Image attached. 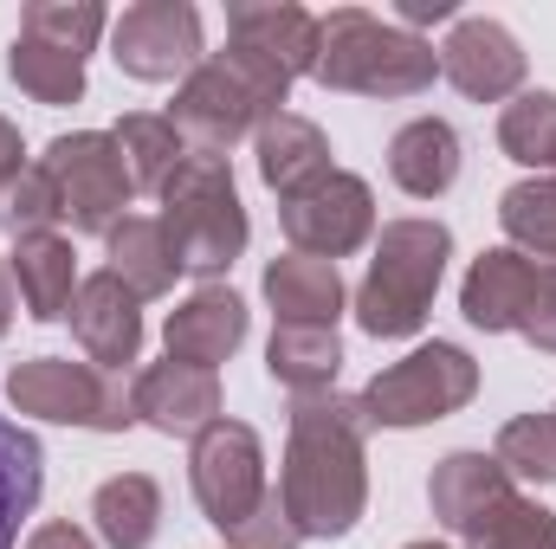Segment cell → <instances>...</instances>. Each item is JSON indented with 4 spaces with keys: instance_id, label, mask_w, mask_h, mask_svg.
<instances>
[{
    "instance_id": "cell-1",
    "label": "cell",
    "mask_w": 556,
    "mask_h": 549,
    "mask_svg": "<svg viewBox=\"0 0 556 549\" xmlns=\"http://www.w3.org/2000/svg\"><path fill=\"white\" fill-rule=\"evenodd\" d=\"M369 408L363 395H291V446L278 465V498L298 537H350L369 511Z\"/></svg>"
},
{
    "instance_id": "cell-2",
    "label": "cell",
    "mask_w": 556,
    "mask_h": 549,
    "mask_svg": "<svg viewBox=\"0 0 556 549\" xmlns=\"http://www.w3.org/2000/svg\"><path fill=\"white\" fill-rule=\"evenodd\" d=\"M285 98H291V78L278 72L273 59H260V52L227 39V52L201 59L181 78L168 124L181 130V142L194 155H227L233 142L260 137L273 117H285Z\"/></svg>"
},
{
    "instance_id": "cell-3",
    "label": "cell",
    "mask_w": 556,
    "mask_h": 549,
    "mask_svg": "<svg viewBox=\"0 0 556 549\" xmlns=\"http://www.w3.org/2000/svg\"><path fill=\"white\" fill-rule=\"evenodd\" d=\"M311 78L324 91H350V98H420L440 78V52L395 20L337 7L317 20V72Z\"/></svg>"
},
{
    "instance_id": "cell-4",
    "label": "cell",
    "mask_w": 556,
    "mask_h": 549,
    "mask_svg": "<svg viewBox=\"0 0 556 549\" xmlns=\"http://www.w3.org/2000/svg\"><path fill=\"white\" fill-rule=\"evenodd\" d=\"M446 259H453V233L440 220H389L382 240H376L369 278L356 291V323L382 343L415 336L427 323V310H433Z\"/></svg>"
},
{
    "instance_id": "cell-5",
    "label": "cell",
    "mask_w": 556,
    "mask_h": 549,
    "mask_svg": "<svg viewBox=\"0 0 556 549\" xmlns=\"http://www.w3.org/2000/svg\"><path fill=\"white\" fill-rule=\"evenodd\" d=\"M162 233H168L181 272L194 278H220L247 253V207H240L227 155H194L188 149V162L162 188Z\"/></svg>"
},
{
    "instance_id": "cell-6",
    "label": "cell",
    "mask_w": 556,
    "mask_h": 549,
    "mask_svg": "<svg viewBox=\"0 0 556 549\" xmlns=\"http://www.w3.org/2000/svg\"><path fill=\"white\" fill-rule=\"evenodd\" d=\"M472 395H479V362L459 343H420L415 356L389 362L363 388V408H369V426H427L459 413Z\"/></svg>"
},
{
    "instance_id": "cell-7",
    "label": "cell",
    "mask_w": 556,
    "mask_h": 549,
    "mask_svg": "<svg viewBox=\"0 0 556 549\" xmlns=\"http://www.w3.org/2000/svg\"><path fill=\"white\" fill-rule=\"evenodd\" d=\"M13 408L52 426H91V433H124L137 426L130 388H117L98 362H72V356H33L13 369L7 382Z\"/></svg>"
},
{
    "instance_id": "cell-8",
    "label": "cell",
    "mask_w": 556,
    "mask_h": 549,
    "mask_svg": "<svg viewBox=\"0 0 556 549\" xmlns=\"http://www.w3.org/2000/svg\"><path fill=\"white\" fill-rule=\"evenodd\" d=\"M39 168L52 175L59 188V214L72 220V233H111L137 194L130 168H124V149L111 130H72V137H52Z\"/></svg>"
},
{
    "instance_id": "cell-9",
    "label": "cell",
    "mask_w": 556,
    "mask_h": 549,
    "mask_svg": "<svg viewBox=\"0 0 556 549\" xmlns=\"http://www.w3.org/2000/svg\"><path fill=\"white\" fill-rule=\"evenodd\" d=\"M188 478H194V505L207 511V524L233 537L266 498V446H260V433L247 420H214L207 433H194Z\"/></svg>"
},
{
    "instance_id": "cell-10",
    "label": "cell",
    "mask_w": 556,
    "mask_h": 549,
    "mask_svg": "<svg viewBox=\"0 0 556 549\" xmlns=\"http://www.w3.org/2000/svg\"><path fill=\"white\" fill-rule=\"evenodd\" d=\"M278 227H285L291 253H311V259H330L337 266L343 253H356L376 233V194H369L363 175L330 168L317 188L278 201Z\"/></svg>"
},
{
    "instance_id": "cell-11",
    "label": "cell",
    "mask_w": 556,
    "mask_h": 549,
    "mask_svg": "<svg viewBox=\"0 0 556 549\" xmlns=\"http://www.w3.org/2000/svg\"><path fill=\"white\" fill-rule=\"evenodd\" d=\"M111 59H117V72H130L142 85L188 78L207 59L201 52V13L188 0H137V7H124V20L111 33Z\"/></svg>"
},
{
    "instance_id": "cell-12",
    "label": "cell",
    "mask_w": 556,
    "mask_h": 549,
    "mask_svg": "<svg viewBox=\"0 0 556 549\" xmlns=\"http://www.w3.org/2000/svg\"><path fill=\"white\" fill-rule=\"evenodd\" d=\"M440 78L459 91V98H472V104H498V98H511L518 85H525V52H518V39L498 26V20H453V33H446V46H440Z\"/></svg>"
},
{
    "instance_id": "cell-13",
    "label": "cell",
    "mask_w": 556,
    "mask_h": 549,
    "mask_svg": "<svg viewBox=\"0 0 556 549\" xmlns=\"http://www.w3.org/2000/svg\"><path fill=\"white\" fill-rule=\"evenodd\" d=\"M130 408L142 426L168 433V439H194L220 420V375L201 369V362H149L130 388Z\"/></svg>"
},
{
    "instance_id": "cell-14",
    "label": "cell",
    "mask_w": 556,
    "mask_h": 549,
    "mask_svg": "<svg viewBox=\"0 0 556 549\" xmlns=\"http://www.w3.org/2000/svg\"><path fill=\"white\" fill-rule=\"evenodd\" d=\"M142 297L124 284V278L111 272H91L78 278V297H72V336H78V349L111 375V369H124V362H137L142 349Z\"/></svg>"
},
{
    "instance_id": "cell-15",
    "label": "cell",
    "mask_w": 556,
    "mask_h": 549,
    "mask_svg": "<svg viewBox=\"0 0 556 549\" xmlns=\"http://www.w3.org/2000/svg\"><path fill=\"white\" fill-rule=\"evenodd\" d=\"M227 33H233V46L273 59L285 78H311L317 72V13H304L291 0H233L227 7Z\"/></svg>"
},
{
    "instance_id": "cell-16",
    "label": "cell",
    "mask_w": 556,
    "mask_h": 549,
    "mask_svg": "<svg viewBox=\"0 0 556 549\" xmlns=\"http://www.w3.org/2000/svg\"><path fill=\"white\" fill-rule=\"evenodd\" d=\"M511 491H518V485L505 478V465H498L492 452H446V459L433 465V478H427V505H433V518H440L453 537H472Z\"/></svg>"
},
{
    "instance_id": "cell-17",
    "label": "cell",
    "mask_w": 556,
    "mask_h": 549,
    "mask_svg": "<svg viewBox=\"0 0 556 549\" xmlns=\"http://www.w3.org/2000/svg\"><path fill=\"white\" fill-rule=\"evenodd\" d=\"M168 356L175 362H201V369H214V362H227L240 343H247V304L227 291V284H201L188 304H175L168 310Z\"/></svg>"
},
{
    "instance_id": "cell-18",
    "label": "cell",
    "mask_w": 556,
    "mask_h": 549,
    "mask_svg": "<svg viewBox=\"0 0 556 549\" xmlns=\"http://www.w3.org/2000/svg\"><path fill=\"white\" fill-rule=\"evenodd\" d=\"M531 291H538V266L525 253H511V246H492V253L472 259V272L459 284V310H466L472 330L498 336V330H518Z\"/></svg>"
},
{
    "instance_id": "cell-19",
    "label": "cell",
    "mask_w": 556,
    "mask_h": 549,
    "mask_svg": "<svg viewBox=\"0 0 556 549\" xmlns=\"http://www.w3.org/2000/svg\"><path fill=\"white\" fill-rule=\"evenodd\" d=\"M266 304L278 310V323H304V330H337L343 310V278L330 259L311 253H285L266 266Z\"/></svg>"
},
{
    "instance_id": "cell-20",
    "label": "cell",
    "mask_w": 556,
    "mask_h": 549,
    "mask_svg": "<svg viewBox=\"0 0 556 549\" xmlns=\"http://www.w3.org/2000/svg\"><path fill=\"white\" fill-rule=\"evenodd\" d=\"M389 175H395L402 194L440 201V194L459 181V137H453V124H440V117L402 124L395 142H389Z\"/></svg>"
},
{
    "instance_id": "cell-21",
    "label": "cell",
    "mask_w": 556,
    "mask_h": 549,
    "mask_svg": "<svg viewBox=\"0 0 556 549\" xmlns=\"http://www.w3.org/2000/svg\"><path fill=\"white\" fill-rule=\"evenodd\" d=\"M324 175H330V142H324V130L311 117H291L285 111V117H273L260 130V181L273 188L278 201L317 188Z\"/></svg>"
},
{
    "instance_id": "cell-22",
    "label": "cell",
    "mask_w": 556,
    "mask_h": 549,
    "mask_svg": "<svg viewBox=\"0 0 556 549\" xmlns=\"http://www.w3.org/2000/svg\"><path fill=\"white\" fill-rule=\"evenodd\" d=\"M13 278H20V297L39 323H59L78 297V253L72 240L59 233H26L13 240Z\"/></svg>"
},
{
    "instance_id": "cell-23",
    "label": "cell",
    "mask_w": 556,
    "mask_h": 549,
    "mask_svg": "<svg viewBox=\"0 0 556 549\" xmlns=\"http://www.w3.org/2000/svg\"><path fill=\"white\" fill-rule=\"evenodd\" d=\"M91 518H98V537L111 549H149L162 531V491L149 472H117L98 485L91 498Z\"/></svg>"
},
{
    "instance_id": "cell-24",
    "label": "cell",
    "mask_w": 556,
    "mask_h": 549,
    "mask_svg": "<svg viewBox=\"0 0 556 549\" xmlns=\"http://www.w3.org/2000/svg\"><path fill=\"white\" fill-rule=\"evenodd\" d=\"M343 369V343L337 330H304V323H278L266 343V375L291 395H324Z\"/></svg>"
},
{
    "instance_id": "cell-25",
    "label": "cell",
    "mask_w": 556,
    "mask_h": 549,
    "mask_svg": "<svg viewBox=\"0 0 556 549\" xmlns=\"http://www.w3.org/2000/svg\"><path fill=\"white\" fill-rule=\"evenodd\" d=\"M111 266L104 272L124 278L137 297H162L175 272H181V259H175V246H168V233H162V220H142V214H124L111 233Z\"/></svg>"
},
{
    "instance_id": "cell-26",
    "label": "cell",
    "mask_w": 556,
    "mask_h": 549,
    "mask_svg": "<svg viewBox=\"0 0 556 549\" xmlns=\"http://www.w3.org/2000/svg\"><path fill=\"white\" fill-rule=\"evenodd\" d=\"M39 491H46V452L20 420L0 413V549L20 544V524L33 518Z\"/></svg>"
},
{
    "instance_id": "cell-27",
    "label": "cell",
    "mask_w": 556,
    "mask_h": 549,
    "mask_svg": "<svg viewBox=\"0 0 556 549\" xmlns=\"http://www.w3.org/2000/svg\"><path fill=\"white\" fill-rule=\"evenodd\" d=\"M498 227H505L511 253H525L531 266H556V175H531V181L505 188Z\"/></svg>"
},
{
    "instance_id": "cell-28",
    "label": "cell",
    "mask_w": 556,
    "mask_h": 549,
    "mask_svg": "<svg viewBox=\"0 0 556 549\" xmlns=\"http://www.w3.org/2000/svg\"><path fill=\"white\" fill-rule=\"evenodd\" d=\"M7 72H13V85L33 98V104H78L85 98V59H72V52H59V46H46V39H13L7 46Z\"/></svg>"
},
{
    "instance_id": "cell-29",
    "label": "cell",
    "mask_w": 556,
    "mask_h": 549,
    "mask_svg": "<svg viewBox=\"0 0 556 549\" xmlns=\"http://www.w3.org/2000/svg\"><path fill=\"white\" fill-rule=\"evenodd\" d=\"M117 149H124V168H130V181L137 188H168V175L188 162V142H181V130L168 124V117H149V111H137V117H124L117 130Z\"/></svg>"
},
{
    "instance_id": "cell-30",
    "label": "cell",
    "mask_w": 556,
    "mask_h": 549,
    "mask_svg": "<svg viewBox=\"0 0 556 549\" xmlns=\"http://www.w3.org/2000/svg\"><path fill=\"white\" fill-rule=\"evenodd\" d=\"M498 149L511 155V162H525V168H551L556 175V91H525V98H511L505 104V117H498Z\"/></svg>"
},
{
    "instance_id": "cell-31",
    "label": "cell",
    "mask_w": 556,
    "mask_h": 549,
    "mask_svg": "<svg viewBox=\"0 0 556 549\" xmlns=\"http://www.w3.org/2000/svg\"><path fill=\"white\" fill-rule=\"evenodd\" d=\"M492 459L518 485H556V413H518V420H505Z\"/></svg>"
},
{
    "instance_id": "cell-32",
    "label": "cell",
    "mask_w": 556,
    "mask_h": 549,
    "mask_svg": "<svg viewBox=\"0 0 556 549\" xmlns=\"http://www.w3.org/2000/svg\"><path fill=\"white\" fill-rule=\"evenodd\" d=\"M20 33L59 46V52H72V59H85V52L98 46V33H104V7H98V0H33V7L20 13Z\"/></svg>"
},
{
    "instance_id": "cell-33",
    "label": "cell",
    "mask_w": 556,
    "mask_h": 549,
    "mask_svg": "<svg viewBox=\"0 0 556 549\" xmlns=\"http://www.w3.org/2000/svg\"><path fill=\"white\" fill-rule=\"evenodd\" d=\"M466 544L472 549H556V511H544V505H531V498L511 491Z\"/></svg>"
},
{
    "instance_id": "cell-34",
    "label": "cell",
    "mask_w": 556,
    "mask_h": 549,
    "mask_svg": "<svg viewBox=\"0 0 556 549\" xmlns=\"http://www.w3.org/2000/svg\"><path fill=\"white\" fill-rule=\"evenodd\" d=\"M0 220L13 227V240H26V233H52V220H65V214H59V188H52V175H46L39 162L7 188Z\"/></svg>"
},
{
    "instance_id": "cell-35",
    "label": "cell",
    "mask_w": 556,
    "mask_h": 549,
    "mask_svg": "<svg viewBox=\"0 0 556 549\" xmlns=\"http://www.w3.org/2000/svg\"><path fill=\"white\" fill-rule=\"evenodd\" d=\"M298 544H304V537H298V524H291V511H285L278 491H266L260 511L227 537V549H298Z\"/></svg>"
},
{
    "instance_id": "cell-36",
    "label": "cell",
    "mask_w": 556,
    "mask_h": 549,
    "mask_svg": "<svg viewBox=\"0 0 556 549\" xmlns=\"http://www.w3.org/2000/svg\"><path fill=\"white\" fill-rule=\"evenodd\" d=\"M518 336L538 343L544 356H556V266H538V291H531V304L518 317Z\"/></svg>"
},
{
    "instance_id": "cell-37",
    "label": "cell",
    "mask_w": 556,
    "mask_h": 549,
    "mask_svg": "<svg viewBox=\"0 0 556 549\" xmlns=\"http://www.w3.org/2000/svg\"><path fill=\"white\" fill-rule=\"evenodd\" d=\"M26 175V142H20V130L0 117V207H7V188Z\"/></svg>"
},
{
    "instance_id": "cell-38",
    "label": "cell",
    "mask_w": 556,
    "mask_h": 549,
    "mask_svg": "<svg viewBox=\"0 0 556 549\" xmlns=\"http://www.w3.org/2000/svg\"><path fill=\"white\" fill-rule=\"evenodd\" d=\"M427 20H433V26L453 20V0H402V7H395V26H408V33L427 26Z\"/></svg>"
},
{
    "instance_id": "cell-39",
    "label": "cell",
    "mask_w": 556,
    "mask_h": 549,
    "mask_svg": "<svg viewBox=\"0 0 556 549\" xmlns=\"http://www.w3.org/2000/svg\"><path fill=\"white\" fill-rule=\"evenodd\" d=\"M26 549H98V544H91V537H85L78 524H39Z\"/></svg>"
},
{
    "instance_id": "cell-40",
    "label": "cell",
    "mask_w": 556,
    "mask_h": 549,
    "mask_svg": "<svg viewBox=\"0 0 556 549\" xmlns=\"http://www.w3.org/2000/svg\"><path fill=\"white\" fill-rule=\"evenodd\" d=\"M7 323H13V284H7V266H0V336H7Z\"/></svg>"
},
{
    "instance_id": "cell-41",
    "label": "cell",
    "mask_w": 556,
    "mask_h": 549,
    "mask_svg": "<svg viewBox=\"0 0 556 549\" xmlns=\"http://www.w3.org/2000/svg\"><path fill=\"white\" fill-rule=\"evenodd\" d=\"M408 549H446V544H408Z\"/></svg>"
}]
</instances>
